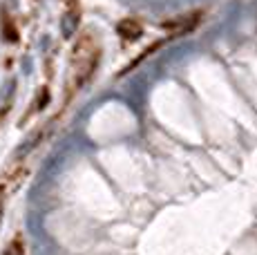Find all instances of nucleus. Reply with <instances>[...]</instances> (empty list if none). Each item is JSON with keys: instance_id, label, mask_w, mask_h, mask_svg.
Returning <instances> with one entry per match:
<instances>
[{"instance_id": "nucleus-5", "label": "nucleus", "mask_w": 257, "mask_h": 255, "mask_svg": "<svg viewBox=\"0 0 257 255\" xmlns=\"http://www.w3.org/2000/svg\"><path fill=\"white\" fill-rule=\"evenodd\" d=\"M7 255H25V253H23V244H21V239H16V242L12 244V248L7 251Z\"/></svg>"}, {"instance_id": "nucleus-3", "label": "nucleus", "mask_w": 257, "mask_h": 255, "mask_svg": "<svg viewBox=\"0 0 257 255\" xmlns=\"http://www.w3.org/2000/svg\"><path fill=\"white\" fill-rule=\"evenodd\" d=\"M116 32L123 41H137V38L143 34V27H141L139 21H135V18H125V21L118 23Z\"/></svg>"}, {"instance_id": "nucleus-2", "label": "nucleus", "mask_w": 257, "mask_h": 255, "mask_svg": "<svg viewBox=\"0 0 257 255\" xmlns=\"http://www.w3.org/2000/svg\"><path fill=\"white\" fill-rule=\"evenodd\" d=\"M199 21H201V12H197V14H190V16L179 18V21L166 23V29H172V34H186L199 25Z\"/></svg>"}, {"instance_id": "nucleus-4", "label": "nucleus", "mask_w": 257, "mask_h": 255, "mask_svg": "<svg viewBox=\"0 0 257 255\" xmlns=\"http://www.w3.org/2000/svg\"><path fill=\"white\" fill-rule=\"evenodd\" d=\"M3 36H5V41H9V43H16L18 41L16 25H14L12 18H7V14H3Z\"/></svg>"}, {"instance_id": "nucleus-1", "label": "nucleus", "mask_w": 257, "mask_h": 255, "mask_svg": "<svg viewBox=\"0 0 257 255\" xmlns=\"http://www.w3.org/2000/svg\"><path fill=\"white\" fill-rule=\"evenodd\" d=\"M98 58H101V50H98L96 41L85 34V36L78 38L76 47H74L72 54V85L74 90L81 85H85L90 81V76L94 74L98 65Z\"/></svg>"}]
</instances>
